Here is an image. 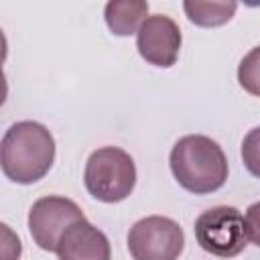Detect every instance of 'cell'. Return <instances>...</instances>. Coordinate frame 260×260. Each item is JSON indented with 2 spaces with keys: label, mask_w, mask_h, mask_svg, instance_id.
Masks as SVG:
<instances>
[{
  "label": "cell",
  "mask_w": 260,
  "mask_h": 260,
  "mask_svg": "<svg viewBox=\"0 0 260 260\" xmlns=\"http://www.w3.org/2000/svg\"><path fill=\"white\" fill-rule=\"evenodd\" d=\"M55 160L53 134L39 122L12 124L0 140V169L12 183L32 185L43 179Z\"/></svg>",
  "instance_id": "6da1fadb"
},
{
  "label": "cell",
  "mask_w": 260,
  "mask_h": 260,
  "mask_svg": "<svg viewBox=\"0 0 260 260\" xmlns=\"http://www.w3.org/2000/svg\"><path fill=\"white\" fill-rule=\"evenodd\" d=\"M177 183L195 195H207L223 187L228 179V158L221 146L203 134L179 138L169 156Z\"/></svg>",
  "instance_id": "7a4b0ae2"
},
{
  "label": "cell",
  "mask_w": 260,
  "mask_h": 260,
  "mask_svg": "<svg viewBox=\"0 0 260 260\" xmlns=\"http://www.w3.org/2000/svg\"><path fill=\"white\" fill-rule=\"evenodd\" d=\"M83 183L89 195L98 201H124L136 185V165L126 150L118 146H102L89 154Z\"/></svg>",
  "instance_id": "3957f363"
},
{
  "label": "cell",
  "mask_w": 260,
  "mask_h": 260,
  "mask_svg": "<svg viewBox=\"0 0 260 260\" xmlns=\"http://www.w3.org/2000/svg\"><path fill=\"white\" fill-rule=\"evenodd\" d=\"M193 232L201 250L217 258H234L250 242L246 217L240 209L232 205H217L205 209L195 219Z\"/></svg>",
  "instance_id": "277c9868"
},
{
  "label": "cell",
  "mask_w": 260,
  "mask_h": 260,
  "mask_svg": "<svg viewBox=\"0 0 260 260\" xmlns=\"http://www.w3.org/2000/svg\"><path fill=\"white\" fill-rule=\"evenodd\" d=\"M183 248L181 225L165 215L142 217L128 232V250L134 260H177Z\"/></svg>",
  "instance_id": "5b68a950"
},
{
  "label": "cell",
  "mask_w": 260,
  "mask_h": 260,
  "mask_svg": "<svg viewBox=\"0 0 260 260\" xmlns=\"http://www.w3.org/2000/svg\"><path fill=\"white\" fill-rule=\"evenodd\" d=\"M85 219L79 205L61 195H47L32 203L28 211V232L45 252H55L63 232L75 221Z\"/></svg>",
  "instance_id": "8992f818"
},
{
  "label": "cell",
  "mask_w": 260,
  "mask_h": 260,
  "mask_svg": "<svg viewBox=\"0 0 260 260\" xmlns=\"http://www.w3.org/2000/svg\"><path fill=\"white\" fill-rule=\"evenodd\" d=\"M181 28L167 14H150L136 30V49L140 57L156 67L175 65L181 49Z\"/></svg>",
  "instance_id": "52a82bcc"
},
{
  "label": "cell",
  "mask_w": 260,
  "mask_h": 260,
  "mask_svg": "<svg viewBox=\"0 0 260 260\" xmlns=\"http://www.w3.org/2000/svg\"><path fill=\"white\" fill-rule=\"evenodd\" d=\"M59 260H112L110 240L87 219L69 225L55 248Z\"/></svg>",
  "instance_id": "ba28073f"
},
{
  "label": "cell",
  "mask_w": 260,
  "mask_h": 260,
  "mask_svg": "<svg viewBox=\"0 0 260 260\" xmlns=\"http://www.w3.org/2000/svg\"><path fill=\"white\" fill-rule=\"evenodd\" d=\"M148 16V2L144 0H112L104 8L108 28L118 37H128L138 30Z\"/></svg>",
  "instance_id": "9c48e42d"
},
{
  "label": "cell",
  "mask_w": 260,
  "mask_h": 260,
  "mask_svg": "<svg viewBox=\"0 0 260 260\" xmlns=\"http://www.w3.org/2000/svg\"><path fill=\"white\" fill-rule=\"evenodd\" d=\"M185 14L187 18L197 24V26H221L228 20H232L238 4L236 2H228V0H211V2H203V0H185L183 2Z\"/></svg>",
  "instance_id": "30bf717a"
},
{
  "label": "cell",
  "mask_w": 260,
  "mask_h": 260,
  "mask_svg": "<svg viewBox=\"0 0 260 260\" xmlns=\"http://www.w3.org/2000/svg\"><path fill=\"white\" fill-rule=\"evenodd\" d=\"M22 256V242L18 234L0 221V260H20Z\"/></svg>",
  "instance_id": "8fae6325"
},
{
  "label": "cell",
  "mask_w": 260,
  "mask_h": 260,
  "mask_svg": "<svg viewBox=\"0 0 260 260\" xmlns=\"http://www.w3.org/2000/svg\"><path fill=\"white\" fill-rule=\"evenodd\" d=\"M256 209L258 205H252L250 211L244 215L246 217V228H248V234H250V242L252 244H258V221H256Z\"/></svg>",
  "instance_id": "7c38bea8"
},
{
  "label": "cell",
  "mask_w": 260,
  "mask_h": 260,
  "mask_svg": "<svg viewBox=\"0 0 260 260\" xmlns=\"http://www.w3.org/2000/svg\"><path fill=\"white\" fill-rule=\"evenodd\" d=\"M8 98V81H6V75L2 71V65H0V106L6 102Z\"/></svg>",
  "instance_id": "4fadbf2b"
},
{
  "label": "cell",
  "mask_w": 260,
  "mask_h": 260,
  "mask_svg": "<svg viewBox=\"0 0 260 260\" xmlns=\"http://www.w3.org/2000/svg\"><path fill=\"white\" fill-rule=\"evenodd\" d=\"M6 55H8V41H6L4 32H2V28H0V65L4 63Z\"/></svg>",
  "instance_id": "5bb4252c"
}]
</instances>
